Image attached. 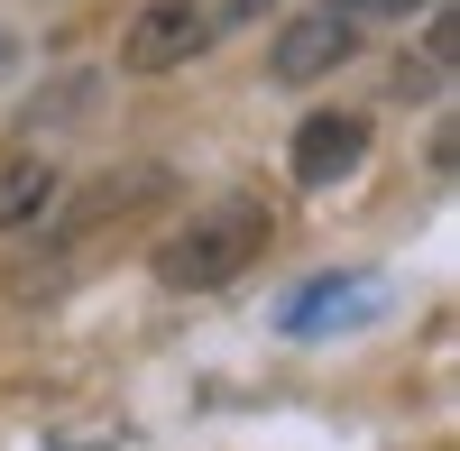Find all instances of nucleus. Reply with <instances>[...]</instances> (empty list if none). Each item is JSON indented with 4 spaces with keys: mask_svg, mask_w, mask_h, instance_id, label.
Listing matches in <instances>:
<instances>
[{
    "mask_svg": "<svg viewBox=\"0 0 460 451\" xmlns=\"http://www.w3.org/2000/svg\"><path fill=\"white\" fill-rule=\"evenodd\" d=\"M368 305H377L368 286H350V277H323L314 295H295V305H286V332H323V323H341V314H368Z\"/></svg>",
    "mask_w": 460,
    "mask_h": 451,
    "instance_id": "obj_6",
    "label": "nucleus"
},
{
    "mask_svg": "<svg viewBox=\"0 0 460 451\" xmlns=\"http://www.w3.org/2000/svg\"><path fill=\"white\" fill-rule=\"evenodd\" d=\"M368 166V120L359 111H314L295 129V184H341Z\"/></svg>",
    "mask_w": 460,
    "mask_h": 451,
    "instance_id": "obj_4",
    "label": "nucleus"
},
{
    "mask_svg": "<svg viewBox=\"0 0 460 451\" xmlns=\"http://www.w3.org/2000/svg\"><path fill=\"white\" fill-rule=\"evenodd\" d=\"M332 10H350V19H368V10H414V0H332Z\"/></svg>",
    "mask_w": 460,
    "mask_h": 451,
    "instance_id": "obj_8",
    "label": "nucleus"
},
{
    "mask_svg": "<svg viewBox=\"0 0 460 451\" xmlns=\"http://www.w3.org/2000/svg\"><path fill=\"white\" fill-rule=\"evenodd\" d=\"M451 47H460V28H451V10H433V28H424V65H405L396 84H405V93H442V84H451Z\"/></svg>",
    "mask_w": 460,
    "mask_h": 451,
    "instance_id": "obj_7",
    "label": "nucleus"
},
{
    "mask_svg": "<svg viewBox=\"0 0 460 451\" xmlns=\"http://www.w3.org/2000/svg\"><path fill=\"white\" fill-rule=\"evenodd\" d=\"M212 10L203 0H138L129 28H120V74H175V65H194L212 47Z\"/></svg>",
    "mask_w": 460,
    "mask_h": 451,
    "instance_id": "obj_2",
    "label": "nucleus"
},
{
    "mask_svg": "<svg viewBox=\"0 0 460 451\" xmlns=\"http://www.w3.org/2000/svg\"><path fill=\"white\" fill-rule=\"evenodd\" d=\"M0 65H10V37H0Z\"/></svg>",
    "mask_w": 460,
    "mask_h": 451,
    "instance_id": "obj_9",
    "label": "nucleus"
},
{
    "mask_svg": "<svg viewBox=\"0 0 460 451\" xmlns=\"http://www.w3.org/2000/svg\"><path fill=\"white\" fill-rule=\"evenodd\" d=\"M350 47H359V19L350 10H304V19L277 28L267 74H277V84H323L332 65H350Z\"/></svg>",
    "mask_w": 460,
    "mask_h": 451,
    "instance_id": "obj_3",
    "label": "nucleus"
},
{
    "mask_svg": "<svg viewBox=\"0 0 460 451\" xmlns=\"http://www.w3.org/2000/svg\"><path fill=\"white\" fill-rule=\"evenodd\" d=\"M56 194H65L56 157H37V147H10V157H0V231H28V221H47Z\"/></svg>",
    "mask_w": 460,
    "mask_h": 451,
    "instance_id": "obj_5",
    "label": "nucleus"
},
{
    "mask_svg": "<svg viewBox=\"0 0 460 451\" xmlns=\"http://www.w3.org/2000/svg\"><path fill=\"white\" fill-rule=\"evenodd\" d=\"M267 240H277V212H267L258 194H221V203H194L175 221V231L157 240V286L166 295H221V286H240L258 258H267Z\"/></svg>",
    "mask_w": 460,
    "mask_h": 451,
    "instance_id": "obj_1",
    "label": "nucleus"
}]
</instances>
